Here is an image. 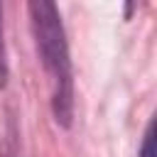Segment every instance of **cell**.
Wrapping results in <instances>:
<instances>
[{"label": "cell", "instance_id": "cell-1", "mask_svg": "<svg viewBox=\"0 0 157 157\" xmlns=\"http://www.w3.org/2000/svg\"><path fill=\"white\" fill-rule=\"evenodd\" d=\"M27 12L34 47L52 86L49 105L54 123L69 130L74 123V66L61 12L52 0H32L27 2Z\"/></svg>", "mask_w": 157, "mask_h": 157}, {"label": "cell", "instance_id": "cell-4", "mask_svg": "<svg viewBox=\"0 0 157 157\" xmlns=\"http://www.w3.org/2000/svg\"><path fill=\"white\" fill-rule=\"evenodd\" d=\"M15 157H17V155H15Z\"/></svg>", "mask_w": 157, "mask_h": 157}, {"label": "cell", "instance_id": "cell-2", "mask_svg": "<svg viewBox=\"0 0 157 157\" xmlns=\"http://www.w3.org/2000/svg\"><path fill=\"white\" fill-rule=\"evenodd\" d=\"M10 66H7V47H5V22H2V2H0V91L7 86Z\"/></svg>", "mask_w": 157, "mask_h": 157}, {"label": "cell", "instance_id": "cell-3", "mask_svg": "<svg viewBox=\"0 0 157 157\" xmlns=\"http://www.w3.org/2000/svg\"><path fill=\"white\" fill-rule=\"evenodd\" d=\"M137 157H157V147H155V120H150L147 128H145V135H142V145H140Z\"/></svg>", "mask_w": 157, "mask_h": 157}]
</instances>
